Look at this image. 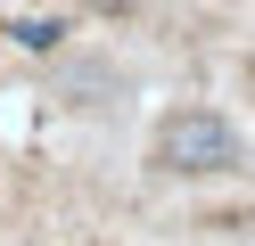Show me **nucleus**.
Returning <instances> with one entry per match:
<instances>
[{
	"mask_svg": "<svg viewBox=\"0 0 255 246\" xmlns=\"http://www.w3.org/2000/svg\"><path fill=\"white\" fill-rule=\"evenodd\" d=\"M156 164L165 172H231L239 164V131L214 107H173L156 123Z\"/></svg>",
	"mask_w": 255,
	"mask_h": 246,
	"instance_id": "f257e3e1",
	"label": "nucleus"
}]
</instances>
